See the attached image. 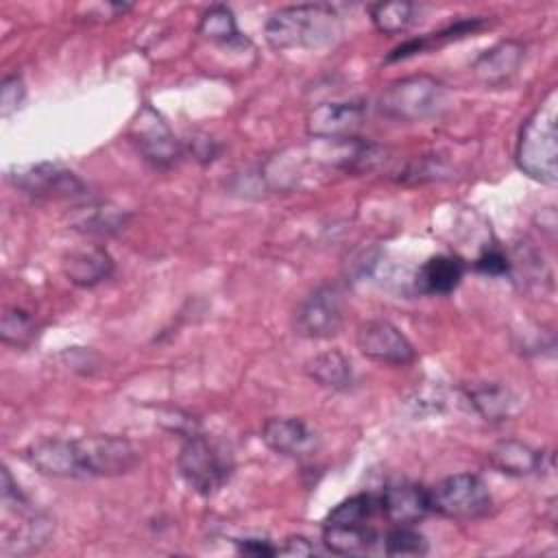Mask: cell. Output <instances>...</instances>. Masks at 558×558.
Returning <instances> with one entry per match:
<instances>
[{"mask_svg": "<svg viewBox=\"0 0 558 558\" xmlns=\"http://www.w3.org/2000/svg\"><path fill=\"white\" fill-rule=\"evenodd\" d=\"M414 9L416 7L412 2L395 0V2L371 4L368 13L379 33L397 35V33H403L414 22Z\"/></svg>", "mask_w": 558, "mask_h": 558, "instance_id": "cell-24", "label": "cell"}, {"mask_svg": "<svg viewBox=\"0 0 558 558\" xmlns=\"http://www.w3.org/2000/svg\"><path fill=\"white\" fill-rule=\"evenodd\" d=\"M379 541L388 556H423L427 551V541L414 525H395Z\"/></svg>", "mask_w": 558, "mask_h": 558, "instance_id": "cell-25", "label": "cell"}, {"mask_svg": "<svg viewBox=\"0 0 558 558\" xmlns=\"http://www.w3.org/2000/svg\"><path fill=\"white\" fill-rule=\"evenodd\" d=\"M26 462L41 475L61 477V480H81L85 477L76 438H44L26 447Z\"/></svg>", "mask_w": 558, "mask_h": 558, "instance_id": "cell-11", "label": "cell"}, {"mask_svg": "<svg viewBox=\"0 0 558 558\" xmlns=\"http://www.w3.org/2000/svg\"><path fill=\"white\" fill-rule=\"evenodd\" d=\"M238 551L246 556H277L279 547L266 538H242L238 541Z\"/></svg>", "mask_w": 558, "mask_h": 558, "instance_id": "cell-30", "label": "cell"}, {"mask_svg": "<svg viewBox=\"0 0 558 558\" xmlns=\"http://www.w3.org/2000/svg\"><path fill=\"white\" fill-rule=\"evenodd\" d=\"M379 495L381 517L392 525H414L423 521L429 512V488L412 482L388 484Z\"/></svg>", "mask_w": 558, "mask_h": 558, "instance_id": "cell-12", "label": "cell"}, {"mask_svg": "<svg viewBox=\"0 0 558 558\" xmlns=\"http://www.w3.org/2000/svg\"><path fill=\"white\" fill-rule=\"evenodd\" d=\"M469 403L486 421H508L517 412V397L497 384H486L469 390Z\"/></svg>", "mask_w": 558, "mask_h": 558, "instance_id": "cell-21", "label": "cell"}, {"mask_svg": "<svg viewBox=\"0 0 558 558\" xmlns=\"http://www.w3.org/2000/svg\"><path fill=\"white\" fill-rule=\"evenodd\" d=\"M85 233H116L124 227V216L118 209H105V207H89L87 214L81 216V220L74 222Z\"/></svg>", "mask_w": 558, "mask_h": 558, "instance_id": "cell-27", "label": "cell"}, {"mask_svg": "<svg viewBox=\"0 0 558 558\" xmlns=\"http://www.w3.org/2000/svg\"><path fill=\"white\" fill-rule=\"evenodd\" d=\"M7 177L15 187L37 198H74L85 194V183L72 170L52 161L15 166Z\"/></svg>", "mask_w": 558, "mask_h": 558, "instance_id": "cell-8", "label": "cell"}, {"mask_svg": "<svg viewBox=\"0 0 558 558\" xmlns=\"http://www.w3.org/2000/svg\"><path fill=\"white\" fill-rule=\"evenodd\" d=\"M554 94L521 126L517 142V166L534 181L556 185L558 181V129Z\"/></svg>", "mask_w": 558, "mask_h": 558, "instance_id": "cell-2", "label": "cell"}, {"mask_svg": "<svg viewBox=\"0 0 558 558\" xmlns=\"http://www.w3.org/2000/svg\"><path fill=\"white\" fill-rule=\"evenodd\" d=\"M475 270L482 275H488V277H499V275L510 272V259L499 248H486L475 259Z\"/></svg>", "mask_w": 558, "mask_h": 558, "instance_id": "cell-29", "label": "cell"}, {"mask_svg": "<svg viewBox=\"0 0 558 558\" xmlns=\"http://www.w3.org/2000/svg\"><path fill=\"white\" fill-rule=\"evenodd\" d=\"M63 272L74 286L94 288L113 272V257L100 246L83 248L65 257Z\"/></svg>", "mask_w": 558, "mask_h": 558, "instance_id": "cell-17", "label": "cell"}, {"mask_svg": "<svg viewBox=\"0 0 558 558\" xmlns=\"http://www.w3.org/2000/svg\"><path fill=\"white\" fill-rule=\"evenodd\" d=\"M264 33L277 50L320 48L340 35V13L325 2L283 7L268 17Z\"/></svg>", "mask_w": 558, "mask_h": 558, "instance_id": "cell-1", "label": "cell"}, {"mask_svg": "<svg viewBox=\"0 0 558 558\" xmlns=\"http://www.w3.org/2000/svg\"><path fill=\"white\" fill-rule=\"evenodd\" d=\"M131 137L142 153V157L159 170L172 168L181 157V144L170 131L168 122L161 118L159 111H155L150 105H144L133 124H131Z\"/></svg>", "mask_w": 558, "mask_h": 558, "instance_id": "cell-7", "label": "cell"}, {"mask_svg": "<svg viewBox=\"0 0 558 558\" xmlns=\"http://www.w3.org/2000/svg\"><path fill=\"white\" fill-rule=\"evenodd\" d=\"M307 375L331 390H347L353 381V371H351V362L336 349L325 351L314 355L307 362Z\"/></svg>", "mask_w": 558, "mask_h": 558, "instance_id": "cell-20", "label": "cell"}, {"mask_svg": "<svg viewBox=\"0 0 558 558\" xmlns=\"http://www.w3.org/2000/svg\"><path fill=\"white\" fill-rule=\"evenodd\" d=\"M447 87L434 76H408L392 83L379 98L386 116L403 122H416L440 113L447 105Z\"/></svg>", "mask_w": 558, "mask_h": 558, "instance_id": "cell-4", "label": "cell"}, {"mask_svg": "<svg viewBox=\"0 0 558 558\" xmlns=\"http://www.w3.org/2000/svg\"><path fill=\"white\" fill-rule=\"evenodd\" d=\"M177 469L194 493L207 497L229 482L233 460L222 445L203 434H190L177 456Z\"/></svg>", "mask_w": 558, "mask_h": 558, "instance_id": "cell-3", "label": "cell"}, {"mask_svg": "<svg viewBox=\"0 0 558 558\" xmlns=\"http://www.w3.org/2000/svg\"><path fill=\"white\" fill-rule=\"evenodd\" d=\"M24 100V83L20 76H7L0 89V113L11 116Z\"/></svg>", "mask_w": 558, "mask_h": 558, "instance_id": "cell-28", "label": "cell"}, {"mask_svg": "<svg viewBox=\"0 0 558 558\" xmlns=\"http://www.w3.org/2000/svg\"><path fill=\"white\" fill-rule=\"evenodd\" d=\"M464 277V262L458 255H432L414 275V288L421 294H451Z\"/></svg>", "mask_w": 558, "mask_h": 558, "instance_id": "cell-15", "label": "cell"}, {"mask_svg": "<svg viewBox=\"0 0 558 558\" xmlns=\"http://www.w3.org/2000/svg\"><path fill=\"white\" fill-rule=\"evenodd\" d=\"M262 440L290 458H305L318 449V434L301 418H268L262 427Z\"/></svg>", "mask_w": 558, "mask_h": 558, "instance_id": "cell-13", "label": "cell"}, {"mask_svg": "<svg viewBox=\"0 0 558 558\" xmlns=\"http://www.w3.org/2000/svg\"><path fill=\"white\" fill-rule=\"evenodd\" d=\"M364 120L362 102H325L307 113V133L314 137H351Z\"/></svg>", "mask_w": 558, "mask_h": 558, "instance_id": "cell-14", "label": "cell"}, {"mask_svg": "<svg viewBox=\"0 0 558 558\" xmlns=\"http://www.w3.org/2000/svg\"><path fill=\"white\" fill-rule=\"evenodd\" d=\"M342 325V294L336 286H320L296 310V329L307 338H331Z\"/></svg>", "mask_w": 558, "mask_h": 558, "instance_id": "cell-10", "label": "cell"}, {"mask_svg": "<svg viewBox=\"0 0 558 558\" xmlns=\"http://www.w3.org/2000/svg\"><path fill=\"white\" fill-rule=\"evenodd\" d=\"M379 534L373 525H342V523H323V545L331 554L357 556L373 551L379 543Z\"/></svg>", "mask_w": 558, "mask_h": 558, "instance_id": "cell-19", "label": "cell"}, {"mask_svg": "<svg viewBox=\"0 0 558 558\" xmlns=\"http://www.w3.org/2000/svg\"><path fill=\"white\" fill-rule=\"evenodd\" d=\"M198 35L218 46H240V48L248 46V41L242 37V33L235 26V17L231 9L225 4H214L203 13L198 24Z\"/></svg>", "mask_w": 558, "mask_h": 558, "instance_id": "cell-22", "label": "cell"}, {"mask_svg": "<svg viewBox=\"0 0 558 558\" xmlns=\"http://www.w3.org/2000/svg\"><path fill=\"white\" fill-rule=\"evenodd\" d=\"M381 514L377 493H357L336 508L329 510L323 523H342V525H371V521Z\"/></svg>", "mask_w": 558, "mask_h": 558, "instance_id": "cell-23", "label": "cell"}, {"mask_svg": "<svg viewBox=\"0 0 558 558\" xmlns=\"http://www.w3.org/2000/svg\"><path fill=\"white\" fill-rule=\"evenodd\" d=\"M521 59L523 46L519 41H501L475 59L473 72L486 85H501L517 72Z\"/></svg>", "mask_w": 558, "mask_h": 558, "instance_id": "cell-18", "label": "cell"}, {"mask_svg": "<svg viewBox=\"0 0 558 558\" xmlns=\"http://www.w3.org/2000/svg\"><path fill=\"white\" fill-rule=\"evenodd\" d=\"M35 333L33 316L20 307H7L0 320V338L4 344L26 347Z\"/></svg>", "mask_w": 558, "mask_h": 558, "instance_id": "cell-26", "label": "cell"}, {"mask_svg": "<svg viewBox=\"0 0 558 558\" xmlns=\"http://www.w3.org/2000/svg\"><path fill=\"white\" fill-rule=\"evenodd\" d=\"M355 344L364 357L379 364L405 366L416 357L412 342L388 320L362 323L355 333Z\"/></svg>", "mask_w": 558, "mask_h": 558, "instance_id": "cell-9", "label": "cell"}, {"mask_svg": "<svg viewBox=\"0 0 558 558\" xmlns=\"http://www.w3.org/2000/svg\"><path fill=\"white\" fill-rule=\"evenodd\" d=\"M316 549H314V545L305 538V536H288L286 541H283V545L279 547V554H283V556H312Z\"/></svg>", "mask_w": 558, "mask_h": 558, "instance_id": "cell-31", "label": "cell"}, {"mask_svg": "<svg viewBox=\"0 0 558 558\" xmlns=\"http://www.w3.org/2000/svg\"><path fill=\"white\" fill-rule=\"evenodd\" d=\"M432 512L451 521H475L490 512L493 497L473 473H456L429 488Z\"/></svg>", "mask_w": 558, "mask_h": 558, "instance_id": "cell-5", "label": "cell"}, {"mask_svg": "<svg viewBox=\"0 0 558 558\" xmlns=\"http://www.w3.org/2000/svg\"><path fill=\"white\" fill-rule=\"evenodd\" d=\"M545 453L532 449L527 442L508 438L497 442L488 451V462L493 469H497L504 475L512 477H525L532 473H541L545 469Z\"/></svg>", "mask_w": 558, "mask_h": 558, "instance_id": "cell-16", "label": "cell"}, {"mask_svg": "<svg viewBox=\"0 0 558 558\" xmlns=\"http://www.w3.org/2000/svg\"><path fill=\"white\" fill-rule=\"evenodd\" d=\"M76 447L85 477L124 475L140 462V449L122 436H83L76 438Z\"/></svg>", "mask_w": 558, "mask_h": 558, "instance_id": "cell-6", "label": "cell"}]
</instances>
